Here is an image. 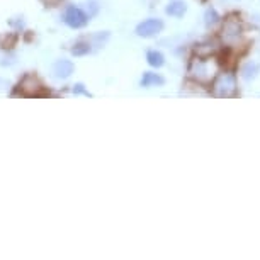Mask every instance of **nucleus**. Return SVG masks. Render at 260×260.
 I'll use <instances>...</instances> for the list:
<instances>
[{"instance_id":"1","label":"nucleus","mask_w":260,"mask_h":260,"mask_svg":"<svg viewBox=\"0 0 260 260\" xmlns=\"http://www.w3.org/2000/svg\"><path fill=\"white\" fill-rule=\"evenodd\" d=\"M218 61L209 56H194L189 65L190 77L199 83H211L218 75Z\"/></svg>"},{"instance_id":"11","label":"nucleus","mask_w":260,"mask_h":260,"mask_svg":"<svg viewBox=\"0 0 260 260\" xmlns=\"http://www.w3.org/2000/svg\"><path fill=\"white\" fill-rule=\"evenodd\" d=\"M258 70H260L258 63H255V61H250V63H247V65L243 67V70H242V73H243V78H245V80H252V78L257 77Z\"/></svg>"},{"instance_id":"2","label":"nucleus","mask_w":260,"mask_h":260,"mask_svg":"<svg viewBox=\"0 0 260 260\" xmlns=\"http://www.w3.org/2000/svg\"><path fill=\"white\" fill-rule=\"evenodd\" d=\"M237 77L233 73H221V75H216L213 92L218 97H233L237 95Z\"/></svg>"},{"instance_id":"8","label":"nucleus","mask_w":260,"mask_h":260,"mask_svg":"<svg viewBox=\"0 0 260 260\" xmlns=\"http://www.w3.org/2000/svg\"><path fill=\"white\" fill-rule=\"evenodd\" d=\"M165 12L172 17H182L187 12V6H185V2H182V0H175V2H170L167 6Z\"/></svg>"},{"instance_id":"15","label":"nucleus","mask_w":260,"mask_h":260,"mask_svg":"<svg viewBox=\"0 0 260 260\" xmlns=\"http://www.w3.org/2000/svg\"><path fill=\"white\" fill-rule=\"evenodd\" d=\"M203 2H206V0H203Z\"/></svg>"},{"instance_id":"10","label":"nucleus","mask_w":260,"mask_h":260,"mask_svg":"<svg viewBox=\"0 0 260 260\" xmlns=\"http://www.w3.org/2000/svg\"><path fill=\"white\" fill-rule=\"evenodd\" d=\"M146 61H148V65H150V67H153V68H160V67H164V63H165V56L161 55L160 51L151 50V51L146 53Z\"/></svg>"},{"instance_id":"12","label":"nucleus","mask_w":260,"mask_h":260,"mask_svg":"<svg viewBox=\"0 0 260 260\" xmlns=\"http://www.w3.org/2000/svg\"><path fill=\"white\" fill-rule=\"evenodd\" d=\"M223 32H224V36H226V38H230V36H238V34H240V24H238V21H233V19L226 21Z\"/></svg>"},{"instance_id":"7","label":"nucleus","mask_w":260,"mask_h":260,"mask_svg":"<svg viewBox=\"0 0 260 260\" xmlns=\"http://www.w3.org/2000/svg\"><path fill=\"white\" fill-rule=\"evenodd\" d=\"M165 83V78L158 75V73L153 72H145L143 77L140 80V85L145 87V89H151V87H161Z\"/></svg>"},{"instance_id":"3","label":"nucleus","mask_w":260,"mask_h":260,"mask_svg":"<svg viewBox=\"0 0 260 260\" xmlns=\"http://www.w3.org/2000/svg\"><path fill=\"white\" fill-rule=\"evenodd\" d=\"M19 92H21L22 97H41V95H48V92H45V85L41 83V80L36 75H26L19 82L17 85Z\"/></svg>"},{"instance_id":"13","label":"nucleus","mask_w":260,"mask_h":260,"mask_svg":"<svg viewBox=\"0 0 260 260\" xmlns=\"http://www.w3.org/2000/svg\"><path fill=\"white\" fill-rule=\"evenodd\" d=\"M219 21V16L214 9H208L206 11V26H214L216 22Z\"/></svg>"},{"instance_id":"14","label":"nucleus","mask_w":260,"mask_h":260,"mask_svg":"<svg viewBox=\"0 0 260 260\" xmlns=\"http://www.w3.org/2000/svg\"><path fill=\"white\" fill-rule=\"evenodd\" d=\"M73 94L75 95H85V97H92V94L89 90L85 89V85H83V83H75V85H73Z\"/></svg>"},{"instance_id":"9","label":"nucleus","mask_w":260,"mask_h":260,"mask_svg":"<svg viewBox=\"0 0 260 260\" xmlns=\"http://www.w3.org/2000/svg\"><path fill=\"white\" fill-rule=\"evenodd\" d=\"M90 51H92L90 43L89 41H83V39L77 41L75 45L72 46V55L73 56H85V55H89Z\"/></svg>"},{"instance_id":"6","label":"nucleus","mask_w":260,"mask_h":260,"mask_svg":"<svg viewBox=\"0 0 260 260\" xmlns=\"http://www.w3.org/2000/svg\"><path fill=\"white\" fill-rule=\"evenodd\" d=\"M75 72V65H73L72 60H67V58H61V60H56L55 65H53V73H55L56 78H65L72 77V73Z\"/></svg>"},{"instance_id":"5","label":"nucleus","mask_w":260,"mask_h":260,"mask_svg":"<svg viewBox=\"0 0 260 260\" xmlns=\"http://www.w3.org/2000/svg\"><path fill=\"white\" fill-rule=\"evenodd\" d=\"M161 29H164V22L160 19H146L136 26V34L140 38H153L161 32Z\"/></svg>"},{"instance_id":"4","label":"nucleus","mask_w":260,"mask_h":260,"mask_svg":"<svg viewBox=\"0 0 260 260\" xmlns=\"http://www.w3.org/2000/svg\"><path fill=\"white\" fill-rule=\"evenodd\" d=\"M90 16L77 6H68L63 12V22L72 29H80L89 24Z\"/></svg>"}]
</instances>
